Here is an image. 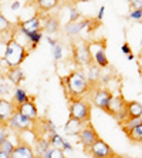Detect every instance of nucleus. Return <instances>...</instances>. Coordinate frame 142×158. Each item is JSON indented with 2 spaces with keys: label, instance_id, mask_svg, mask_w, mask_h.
<instances>
[{
  "label": "nucleus",
  "instance_id": "5",
  "mask_svg": "<svg viewBox=\"0 0 142 158\" xmlns=\"http://www.w3.org/2000/svg\"><path fill=\"white\" fill-rule=\"evenodd\" d=\"M91 96H90V100H91V104L99 110H102L104 113L107 111L109 106V101L114 97V93L109 90L105 85H97V87L91 88Z\"/></svg>",
  "mask_w": 142,
  "mask_h": 158
},
{
  "label": "nucleus",
  "instance_id": "36",
  "mask_svg": "<svg viewBox=\"0 0 142 158\" xmlns=\"http://www.w3.org/2000/svg\"><path fill=\"white\" fill-rule=\"evenodd\" d=\"M14 147H16L14 144H13V143H11V141L7 138V140H6L3 144H2V145H0V150L4 151V152H9V154H11V152H13V150H14Z\"/></svg>",
  "mask_w": 142,
  "mask_h": 158
},
{
  "label": "nucleus",
  "instance_id": "33",
  "mask_svg": "<svg viewBox=\"0 0 142 158\" xmlns=\"http://www.w3.org/2000/svg\"><path fill=\"white\" fill-rule=\"evenodd\" d=\"M81 17H83V15H81V11L78 10V7H75V6H71V7H70L68 22H70V23L78 22V20H81Z\"/></svg>",
  "mask_w": 142,
  "mask_h": 158
},
{
  "label": "nucleus",
  "instance_id": "6",
  "mask_svg": "<svg viewBox=\"0 0 142 158\" xmlns=\"http://www.w3.org/2000/svg\"><path fill=\"white\" fill-rule=\"evenodd\" d=\"M34 121H36V120H31V118L26 117V115L20 114V113L16 110V113L11 115V118L9 120L7 127L10 130H13L14 132H27V131H33Z\"/></svg>",
  "mask_w": 142,
  "mask_h": 158
},
{
  "label": "nucleus",
  "instance_id": "17",
  "mask_svg": "<svg viewBox=\"0 0 142 158\" xmlns=\"http://www.w3.org/2000/svg\"><path fill=\"white\" fill-rule=\"evenodd\" d=\"M17 111L20 114L31 118V120H37L39 118V110H37V106L34 104L33 100H27L26 103L17 106Z\"/></svg>",
  "mask_w": 142,
  "mask_h": 158
},
{
  "label": "nucleus",
  "instance_id": "51",
  "mask_svg": "<svg viewBox=\"0 0 142 158\" xmlns=\"http://www.w3.org/2000/svg\"><path fill=\"white\" fill-rule=\"evenodd\" d=\"M0 125H2V121H0Z\"/></svg>",
  "mask_w": 142,
  "mask_h": 158
},
{
  "label": "nucleus",
  "instance_id": "22",
  "mask_svg": "<svg viewBox=\"0 0 142 158\" xmlns=\"http://www.w3.org/2000/svg\"><path fill=\"white\" fill-rule=\"evenodd\" d=\"M18 33H20V31H18ZM20 34H22V33H20ZM22 36L26 37L27 44L30 46V52H31V50H34V48H37V46L40 44V41L44 39L43 30H40V31H33V33H27V34H22Z\"/></svg>",
  "mask_w": 142,
  "mask_h": 158
},
{
  "label": "nucleus",
  "instance_id": "50",
  "mask_svg": "<svg viewBox=\"0 0 142 158\" xmlns=\"http://www.w3.org/2000/svg\"><path fill=\"white\" fill-rule=\"evenodd\" d=\"M122 158H131V157H124V155H122Z\"/></svg>",
  "mask_w": 142,
  "mask_h": 158
},
{
  "label": "nucleus",
  "instance_id": "25",
  "mask_svg": "<svg viewBox=\"0 0 142 158\" xmlns=\"http://www.w3.org/2000/svg\"><path fill=\"white\" fill-rule=\"evenodd\" d=\"M27 100H30L29 94H27V91H26L24 88L22 87H16L14 88V94H13V101H14L16 106H20V104L26 103Z\"/></svg>",
  "mask_w": 142,
  "mask_h": 158
},
{
  "label": "nucleus",
  "instance_id": "23",
  "mask_svg": "<svg viewBox=\"0 0 142 158\" xmlns=\"http://www.w3.org/2000/svg\"><path fill=\"white\" fill-rule=\"evenodd\" d=\"M127 111H128V117L129 118H136L142 117V104L139 101H127Z\"/></svg>",
  "mask_w": 142,
  "mask_h": 158
},
{
  "label": "nucleus",
  "instance_id": "42",
  "mask_svg": "<svg viewBox=\"0 0 142 158\" xmlns=\"http://www.w3.org/2000/svg\"><path fill=\"white\" fill-rule=\"evenodd\" d=\"M46 40H47V43L50 44V47H54L55 44L59 43V40H57V39H54L53 36H46Z\"/></svg>",
  "mask_w": 142,
  "mask_h": 158
},
{
  "label": "nucleus",
  "instance_id": "47",
  "mask_svg": "<svg viewBox=\"0 0 142 158\" xmlns=\"http://www.w3.org/2000/svg\"><path fill=\"white\" fill-rule=\"evenodd\" d=\"M111 158H122V155H118V154H115L114 157H111Z\"/></svg>",
  "mask_w": 142,
  "mask_h": 158
},
{
  "label": "nucleus",
  "instance_id": "34",
  "mask_svg": "<svg viewBox=\"0 0 142 158\" xmlns=\"http://www.w3.org/2000/svg\"><path fill=\"white\" fill-rule=\"evenodd\" d=\"M9 93H10V84L3 77H0V97L7 96Z\"/></svg>",
  "mask_w": 142,
  "mask_h": 158
},
{
  "label": "nucleus",
  "instance_id": "4",
  "mask_svg": "<svg viewBox=\"0 0 142 158\" xmlns=\"http://www.w3.org/2000/svg\"><path fill=\"white\" fill-rule=\"evenodd\" d=\"M73 52V61L77 67H90L94 63L91 52V43L88 41H81V43H74L71 47Z\"/></svg>",
  "mask_w": 142,
  "mask_h": 158
},
{
  "label": "nucleus",
  "instance_id": "10",
  "mask_svg": "<svg viewBox=\"0 0 142 158\" xmlns=\"http://www.w3.org/2000/svg\"><path fill=\"white\" fill-rule=\"evenodd\" d=\"M40 30H43V20H41V16H39V15L27 19L24 22H20L17 24V31H20L22 34L40 31Z\"/></svg>",
  "mask_w": 142,
  "mask_h": 158
},
{
  "label": "nucleus",
  "instance_id": "45",
  "mask_svg": "<svg viewBox=\"0 0 142 158\" xmlns=\"http://www.w3.org/2000/svg\"><path fill=\"white\" fill-rule=\"evenodd\" d=\"M136 60H138V66L142 69V50H141V53H139V56H138V59Z\"/></svg>",
  "mask_w": 142,
  "mask_h": 158
},
{
  "label": "nucleus",
  "instance_id": "26",
  "mask_svg": "<svg viewBox=\"0 0 142 158\" xmlns=\"http://www.w3.org/2000/svg\"><path fill=\"white\" fill-rule=\"evenodd\" d=\"M127 137L132 144H142V124H139L138 127L131 130L127 134Z\"/></svg>",
  "mask_w": 142,
  "mask_h": 158
},
{
  "label": "nucleus",
  "instance_id": "38",
  "mask_svg": "<svg viewBox=\"0 0 142 158\" xmlns=\"http://www.w3.org/2000/svg\"><path fill=\"white\" fill-rule=\"evenodd\" d=\"M121 53H122V54H125V56H128V54H132V48H131V46H129V43H127V41H125L124 44H122V46H121Z\"/></svg>",
  "mask_w": 142,
  "mask_h": 158
},
{
  "label": "nucleus",
  "instance_id": "32",
  "mask_svg": "<svg viewBox=\"0 0 142 158\" xmlns=\"http://www.w3.org/2000/svg\"><path fill=\"white\" fill-rule=\"evenodd\" d=\"M127 19L132 22H142V9H131L128 11Z\"/></svg>",
  "mask_w": 142,
  "mask_h": 158
},
{
  "label": "nucleus",
  "instance_id": "9",
  "mask_svg": "<svg viewBox=\"0 0 142 158\" xmlns=\"http://www.w3.org/2000/svg\"><path fill=\"white\" fill-rule=\"evenodd\" d=\"M87 152L90 155H97V157H102V158H111L117 154L112 148L109 147V144H107L101 138H98V140L95 141L91 147L87 150Z\"/></svg>",
  "mask_w": 142,
  "mask_h": 158
},
{
  "label": "nucleus",
  "instance_id": "48",
  "mask_svg": "<svg viewBox=\"0 0 142 158\" xmlns=\"http://www.w3.org/2000/svg\"><path fill=\"white\" fill-rule=\"evenodd\" d=\"M141 24H142V23H141ZM139 46L142 47V33H141V41H139Z\"/></svg>",
  "mask_w": 142,
  "mask_h": 158
},
{
  "label": "nucleus",
  "instance_id": "12",
  "mask_svg": "<svg viewBox=\"0 0 142 158\" xmlns=\"http://www.w3.org/2000/svg\"><path fill=\"white\" fill-rule=\"evenodd\" d=\"M125 107H127V100L124 98V96H122L121 93L120 94H114V97L111 98V101H109V106L105 113L109 114L111 117H115L118 113H121V111L124 110Z\"/></svg>",
  "mask_w": 142,
  "mask_h": 158
},
{
  "label": "nucleus",
  "instance_id": "43",
  "mask_svg": "<svg viewBox=\"0 0 142 158\" xmlns=\"http://www.w3.org/2000/svg\"><path fill=\"white\" fill-rule=\"evenodd\" d=\"M20 6H22V4H20V2H18V0H14V2L11 3L10 9H11L13 11H16V10H18V9H20Z\"/></svg>",
  "mask_w": 142,
  "mask_h": 158
},
{
  "label": "nucleus",
  "instance_id": "39",
  "mask_svg": "<svg viewBox=\"0 0 142 158\" xmlns=\"http://www.w3.org/2000/svg\"><path fill=\"white\" fill-rule=\"evenodd\" d=\"M131 9H142V0H128Z\"/></svg>",
  "mask_w": 142,
  "mask_h": 158
},
{
  "label": "nucleus",
  "instance_id": "15",
  "mask_svg": "<svg viewBox=\"0 0 142 158\" xmlns=\"http://www.w3.org/2000/svg\"><path fill=\"white\" fill-rule=\"evenodd\" d=\"M60 19L57 16H50L43 20V33H46L47 36H53V34H57L60 31Z\"/></svg>",
  "mask_w": 142,
  "mask_h": 158
},
{
  "label": "nucleus",
  "instance_id": "21",
  "mask_svg": "<svg viewBox=\"0 0 142 158\" xmlns=\"http://www.w3.org/2000/svg\"><path fill=\"white\" fill-rule=\"evenodd\" d=\"M37 11L40 13H50L51 10L59 7L60 0H33Z\"/></svg>",
  "mask_w": 142,
  "mask_h": 158
},
{
  "label": "nucleus",
  "instance_id": "16",
  "mask_svg": "<svg viewBox=\"0 0 142 158\" xmlns=\"http://www.w3.org/2000/svg\"><path fill=\"white\" fill-rule=\"evenodd\" d=\"M10 158H36V154L31 145H29L27 143H20L14 147Z\"/></svg>",
  "mask_w": 142,
  "mask_h": 158
},
{
  "label": "nucleus",
  "instance_id": "7",
  "mask_svg": "<svg viewBox=\"0 0 142 158\" xmlns=\"http://www.w3.org/2000/svg\"><path fill=\"white\" fill-rule=\"evenodd\" d=\"M94 20L95 19H92V20L91 19H81L78 22H73V23L67 22L66 24H64V33H66V36H68V37L80 36V33L83 30H91L90 26L92 24Z\"/></svg>",
  "mask_w": 142,
  "mask_h": 158
},
{
  "label": "nucleus",
  "instance_id": "40",
  "mask_svg": "<svg viewBox=\"0 0 142 158\" xmlns=\"http://www.w3.org/2000/svg\"><path fill=\"white\" fill-rule=\"evenodd\" d=\"M104 15H105V6H101V7L98 9V11H97L95 19H97L98 22H102V20H104Z\"/></svg>",
  "mask_w": 142,
  "mask_h": 158
},
{
  "label": "nucleus",
  "instance_id": "27",
  "mask_svg": "<svg viewBox=\"0 0 142 158\" xmlns=\"http://www.w3.org/2000/svg\"><path fill=\"white\" fill-rule=\"evenodd\" d=\"M40 125H41V132L46 134V135L53 134V132H57V125H55V123L53 121V120H50V118H43Z\"/></svg>",
  "mask_w": 142,
  "mask_h": 158
},
{
  "label": "nucleus",
  "instance_id": "52",
  "mask_svg": "<svg viewBox=\"0 0 142 158\" xmlns=\"http://www.w3.org/2000/svg\"><path fill=\"white\" fill-rule=\"evenodd\" d=\"M125 2H128V0H125Z\"/></svg>",
  "mask_w": 142,
  "mask_h": 158
},
{
  "label": "nucleus",
  "instance_id": "8",
  "mask_svg": "<svg viewBox=\"0 0 142 158\" xmlns=\"http://www.w3.org/2000/svg\"><path fill=\"white\" fill-rule=\"evenodd\" d=\"M98 138H99L98 132L95 131L94 125H92L91 123H87V124L84 125L83 131H81L80 135H78V141H80V144L83 145L84 151H87Z\"/></svg>",
  "mask_w": 142,
  "mask_h": 158
},
{
  "label": "nucleus",
  "instance_id": "49",
  "mask_svg": "<svg viewBox=\"0 0 142 158\" xmlns=\"http://www.w3.org/2000/svg\"><path fill=\"white\" fill-rule=\"evenodd\" d=\"M91 158H102V157H97V155H91Z\"/></svg>",
  "mask_w": 142,
  "mask_h": 158
},
{
  "label": "nucleus",
  "instance_id": "2",
  "mask_svg": "<svg viewBox=\"0 0 142 158\" xmlns=\"http://www.w3.org/2000/svg\"><path fill=\"white\" fill-rule=\"evenodd\" d=\"M29 54H30V50H27L16 39L11 37V39H9L6 41L3 59L6 61V64H7V67H20L22 63L26 60V57H29Z\"/></svg>",
  "mask_w": 142,
  "mask_h": 158
},
{
  "label": "nucleus",
  "instance_id": "1",
  "mask_svg": "<svg viewBox=\"0 0 142 158\" xmlns=\"http://www.w3.org/2000/svg\"><path fill=\"white\" fill-rule=\"evenodd\" d=\"M61 84L66 88L68 98H83L87 93L91 91V88H94L87 80V76L80 70H71L68 76L61 78Z\"/></svg>",
  "mask_w": 142,
  "mask_h": 158
},
{
  "label": "nucleus",
  "instance_id": "30",
  "mask_svg": "<svg viewBox=\"0 0 142 158\" xmlns=\"http://www.w3.org/2000/svg\"><path fill=\"white\" fill-rule=\"evenodd\" d=\"M47 138L50 140L51 147H55V148H61L63 150V143H64V137H61L59 132H53V134H48Z\"/></svg>",
  "mask_w": 142,
  "mask_h": 158
},
{
  "label": "nucleus",
  "instance_id": "46",
  "mask_svg": "<svg viewBox=\"0 0 142 158\" xmlns=\"http://www.w3.org/2000/svg\"><path fill=\"white\" fill-rule=\"evenodd\" d=\"M77 2H80V3H88V2H92V0H77Z\"/></svg>",
  "mask_w": 142,
  "mask_h": 158
},
{
  "label": "nucleus",
  "instance_id": "28",
  "mask_svg": "<svg viewBox=\"0 0 142 158\" xmlns=\"http://www.w3.org/2000/svg\"><path fill=\"white\" fill-rule=\"evenodd\" d=\"M41 158H66V151L61 150V148L50 147Z\"/></svg>",
  "mask_w": 142,
  "mask_h": 158
},
{
  "label": "nucleus",
  "instance_id": "37",
  "mask_svg": "<svg viewBox=\"0 0 142 158\" xmlns=\"http://www.w3.org/2000/svg\"><path fill=\"white\" fill-rule=\"evenodd\" d=\"M114 118L117 120V123H118V124H120V125L122 124V123H124L125 120H127V118H128V111H127V107H125V108H124V110H122V111H121V113H118V114L115 115V117H114Z\"/></svg>",
  "mask_w": 142,
  "mask_h": 158
},
{
  "label": "nucleus",
  "instance_id": "19",
  "mask_svg": "<svg viewBox=\"0 0 142 158\" xmlns=\"http://www.w3.org/2000/svg\"><path fill=\"white\" fill-rule=\"evenodd\" d=\"M4 76H6V78H7L13 85H16V87L20 85V83H23L26 78L24 71H23L20 67H9L7 70H6V73H4Z\"/></svg>",
  "mask_w": 142,
  "mask_h": 158
},
{
  "label": "nucleus",
  "instance_id": "29",
  "mask_svg": "<svg viewBox=\"0 0 142 158\" xmlns=\"http://www.w3.org/2000/svg\"><path fill=\"white\" fill-rule=\"evenodd\" d=\"M13 29H16L11 22L9 20L7 17H4L2 13H0V34H4V33H10Z\"/></svg>",
  "mask_w": 142,
  "mask_h": 158
},
{
  "label": "nucleus",
  "instance_id": "11",
  "mask_svg": "<svg viewBox=\"0 0 142 158\" xmlns=\"http://www.w3.org/2000/svg\"><path fill=\"white\" fill-rule=\"evenodd\" d=\"M16 110H17V106L14 104V101L2 97L0 98V121H2V124L7 125L9 120L16 113Z\"/></svg>",
  "mask_w": 142,
  "mask_h": 158
},
{
  "label": "nucleus",
  "instance_id": "13",
  "mask_svg": "<svg viewBox=\"0 0 142 158\" xmlns=\"http://www.w3.org/2000/svg\"><path fill=\"white\" fill-rule=\"evenodd\" d=\"M84 125H85V123H83L81 120H77V118L68 117V120H67V123H66V125H64L63 131H64V134H66V135L78 137V135H80V132L83 131Z\"/></svg>",
  "mask_w": 142,
  "mask_h": 158
},
{
  "label": "nucleus",
  "instance_id": "18",
  "mask_svg": "<svg viewBox=\"0 0 142 158\" xmlns=\"http://www.w3.org/2000/svg\"><path fill=\"white\" fill-rule=\"evenodd\" d=\"M50 147H51V144H50V140H48L47 137L36 135V138H34V144H33V150H34L36 157L41 158Z\"/></svg>",
  "mask_w": 142,
  "mask_h": 158
},
{
  "label": "nucleus",
  "instance_id": "44",
  "mask_svg": "<svg viewBox=\"0 0 142 158\" xmlns=\"http://www.w3.org/2000/svg\"><path fill=\"white\" fill-rule=\"evenodd\" d=\"M0 158H10V154H9V152H4V151L0 150Z\"/></svg>",
  "mask_w": 142,
  "mask_h": 158
},
{
  "label": "nucleus",
  "instance_id": "24",
  "mask_svg": "<svg viewBox=\"0 0 142 158\" xmlns=\"http://www.w3.org/2000/svg\"><path fill=\"white\" fill-rule=\"evenodd\" d=\"M139 124H142V117H136V118H129L128 117L127 120L121 124V130H122V132L127 135L128 132L131 131V130H134L135 127H138Z\"/></svg>",
  "mask_w": 142,
  "mask_h": 158
},
{
  "label": "nucleus",
  "instance_id": "35",
  "mask_svg": "<svg viewBox=\"0 0 142 158\" xmlns=\"http://www.w3.org/2000/svg\"><path fill=\"white\" fill-rule=\"evenodd\" d=\"M9 131H10V128H9L7 125H4V124L0 125V145L9 138Z\"/></svg>",
  "mask_w": 142,
  "mask_h": 158
},
{
  "label": "nucleus",
  "instance_id": "3",
  "mask_svg": "<svg viewBox=\"0 0 142 158\" xmlns=\"http://www.w3.org/2000/svg\"><path fill=\"white\" fill-rule=\"evenodd\" d=\"M68 115L77 120H81L83 123L91 121V104L84 98H68Z\"/></svg>",
  "mask_w": 142,
  "mask_h": 158
},
{
  "label": "nucleus",
  "instance_id": "31",
  "mask_svg": "<svg viewBox=\"0 0 142 158\" xmlns=\"http://www.w3.org/2000/svg\"><path fill=\"white\" fill-rule=\"evenodd\" d=\"M51 56H53V59L54 61H60L63 60V56H64V48L60 43H57L54 47H51Z\"/></svg>",
  "mask_w": 142,
  "mask_h": 158
},
{
  "label": "nucleus",
  "instance_id": "41",
  "mask_svg": "<svg viewBox=\"0 0 142 158\" xmlns=\"http://www.w3.org/2000/svg\"><path fill=\"white\" fill-rule=\"evenodd\" d=\"M63 150L66 151V152H71V151L74 150V147L68 140H64V143H63Z\"/></svg>",
  "mask_w": 142,
  "mask_h": 158
},
{
  "label": "nucleus",
  "instance_id": "53",
  "mask_svg": "<svg viewBox=\"0 0 142 158\" xmlns=\"http://www.w3.org/2000/svg\"><path fill=\"white\" fill-rule=\"evenodd\" d=\"M36 158H39V157H36Z\"/></svg>",
  "mask_w": 142,
  "mask_h": 158
},
{
  "label": "nucleus",
  "instance_id": "20",
  "mask_svg": "<svg viewBox=\"0 0 142 158\" xmlns=\"http://www.w3.org/2000/svg\"><path fill=\"white\" fill-rule=\"evenodd\" d=\"M87 80L90 81V84L92 87H97L99 84V80H101L102 76V69L99 66H97L95 63H92L90 67H87Z\"/></svg>",
  "mask_w": 142,
  "mask_h": 158
},
{
  "label": "nucleus",
  "instance_id": "14",
  "mask_svg": "<svg viewBox=\"0 0 142 158\" xmlns=\"http://www.w3.org/2000/svg\"><path fill=\"white\" fill-rule=\"evenodd\" d=\"M95 46H97L95 50L91 48L94 63L97 64V66L101 67V69H107V67H109V60H108L107 53H105V46H104V44H99V43H95Z\"/></svg>",
  "mask_w": 142,
  "mask_h": 158
}]
</instances>
